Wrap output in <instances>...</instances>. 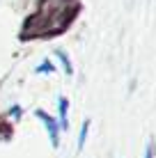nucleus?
Listing matches in <instances>:
<instances>
[{
  "label": "nucleus",
  "mask_w": 156,
  "mask_h": 158,
  "mask_svg": "<svg viewBox=\"0 0 156 158\" xmlns=\"http://www.w3.org/2000/svg\"><path fill=\"white\" fill-rule=\"evenodd\" d=\"M78 2L76 0H41V7L35 16H30L25 23L23 37L35 35H53V32L64 30V25L76 14Z\"/></svg>",
  "instance_id": "1"
},
{
  "label": "nucleus",
  "mask_w": 156,
  "mask_h": 158,
  "mask_svg": "<svg viewBox=\"0 0 156 158\" xmlns=\"http://www.w3.org/2000/svg\"><path fill=\"white\" fill-rule=\"evenodd\" d=\"M35 115H37V119H39V122L46 126V131H48V138H51V144H53V147H57V144H60V131H57V119H53L46 110H35Z\"/></svg>",
  "instance_id": "2"
},
{
  "label": "nucleus",
  "mask_w": 156,
  "mask_h": 158,
  "mask_svg": "<svg viewBox=\"0 0 156 158\" xmlns=\"http://www.w3.org/2000/svg\"><path fill=\"white\" fill-rule=\"evenodd\" d=\"M67 112H69V101H67V96H60V124H62V128L69 126Z\"/></svg>",
  "instance_id": "3"
},
{
  "label": "nucleus",
  "mask_w": 156,
  "mask_h": 158,
  "mask_svg": "<svg viewBox=\"0 0 156 158\" xmlns=\"http://www.w3.org/2000/svg\"><path fill=\"white\" fill-rule=\"evenodd\" d=\"M55 55H57V60L62 62V69H64V73H69V76H71V73H74V69H71V62H69L67 53H64V51H55Z\"/></svg>",
  "instance_id": "4"
},
{
  "label": "nucleus",
  "mask_w": 156,
  "mask_h": 158,
  "mask_svg": "<svg viewBox=\"0 0 156 158\" xmlns=\"http://www.w3.org/2000/svg\"><path fill=\"white\" fill-rule=\"evenodd\" d=\"M87 131H90V122H83V128H80V138H78V147L83 149L85 140H87Z\"/></svg>",
  "instance_id": "5"
},
{
  "label": "nucleus",
  "mask_w": 156,
  "mask_h": 158,
  "mask_svg": "<svg viewBox=\"0 0 156 158\" xmlns=\"http://www.w3.org/2000/svg\"><path fill=\"white\" fill-rule=\"evenodd\" d=\"M35 71H37V73H51V71H53V64L48 62V60H44V62H41L39 67L35 69Z\"/></svg>",
  "instance_id": "6"
},
{
  "label": "nucleus",
  "mask_w": 156,
  "mask_h": 158,
  "mask_svg": "<svg viewBox=\"0 0 156 158\" xmlns=\"http://www.w3.org/2000/svg\"><path fill=\"white\" fill-rule=\"evenodd\" d=\"M145 158H154V149H152V144H147V149H145Z\"/></svg>",
  "instance_id": "7"
}]
</instances>
